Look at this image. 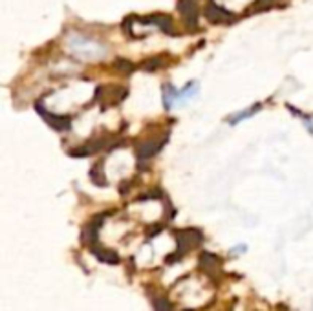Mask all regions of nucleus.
<instances>
[{
	"label": "nucleus",
	"instance_id": "obj_2",
	"mask_svg": "<svg viewBox=\"0 0 313 311\" xmlns=\"http://www.w3.org/2000/svg\"><path fill=\"white\" fill-rule=\"evenodd\" d=\"M202 240V235L198 231H183L178 232V255H185L189 249H192L194 246H198Z\"/></svg>",
	"mask_w": 313,
	"mask_h": 311
},
{
	"label": "nucleus",
	"instance_id": "obj_1",
	"mask_svg": "<svg viewBox=\"0 0 313 311\" xmlns=\"http://www.w3.org/2000/svg\"><path fill=\"white\" fill-rule=\"evenodd\" d=\"M70 50L75 55L88 57V59H97V57L105 55V48L99 44H94L90 40L81 39V37H71L70 40Z\"/></svg>",
	"mask_w": 313,
	"mask_h": 311
},
{
	"label": "nucleus",
	"instance_id": "obj_6",
	"mask_svg": "<svg viewBox=\"0 0 313 311\" xmlns=\"http://www.w3.org/2000/svg\"><path fill=\"white\" fill-rule=\"evenodd\" d=\"M306 125H308V128L313 132V119H306Z\"/></svg>",
	"mask_w": 313,
	"mask_h": 311
},
{
	"label": "nucleus",
	"instance_id": "obj_5",
	"mask_svg": "<svg viewBox=\"0 0 313 311\" xmlns=\"http://www.w3.org/2000/svg\"><path fill=\"white\" fill-rule=\"evenodd\" d=\"M154 307H156V311H171V304H169L165 298H156L154 300Z\"/></svg>",
	"mask_w": 313,
	"mask_h": 311
},
{
	"label": "nucleus",
	"instance_id": "obj_3",
	"mask_svg": "<svg viewBox=\"0 0 313 311\" xmlns=\"http://www.w3.org/2000/svg\"><path fill=\"white\" fill-rule=\"evenodd\" d=\"M94 253L97 255L99 260L108 262V264H117V262H119V256H117V253H114V251H106V249L99 251V249H94Z\"/></svg>",
	"mask_w": 313,
	"mask_h": 311
},
{
	"label": "nucleus",
	"instance_id": "obj_4",
	"mask_svg": "<svg viewBox=\"0 0 313 311\" xmlns=\"http://www.w3.org/2000/svg\"><path fill=\"white\" fill-rule=\"evenodd\" d=\"M216 264H218L216 256L209 255V253H203V255H202V266L205 267V269H209V271H211V269L216 266Z\"/></svg>",
	"mask_w": 313,
	"mask_h": 311
}]
</instances>
